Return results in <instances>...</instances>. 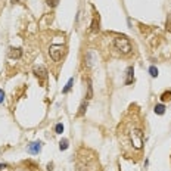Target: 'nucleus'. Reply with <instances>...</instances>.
Returning a JSON list of instances; mask_svg holds the SVG:
<instances>
[{
    "instance_id": "4",
    "label": "nucleus",
    "mask_w": 171,
    "mask_h": 171,
    "mask_svg": "<svg viewBox=\"0 0 171 171\" xmlns=\"http://www.w3.org/2000/svg\"><path fill=\"white\" fill-rule=\"evenodd\" d=\"M27 150H28V153H31V155H36V153H38V152L41 150V143H40V142H34V143L28 145Z\"/></svg>"
},
{
    "instance_id": "2",
    "label": "nucleus",
    "mask_w": 171,
    "mask_h": 171,
    "mask_svg": "<svg viewBox=\"0 0 171 171\" xmlns=\"http://www.w3.org/2000/svg\"><path fill=\"white\" fill-rule=\"evenodd\" d=\"M62 53H63V46L62 44H53L49 49V55L55 62H59L62 59Z\"/></svg>"
},
{
    "instance_id": "9",
    "label": "nucleus",
    "mask_w": 171,
    "mask_h": 171,
    "mask_svg": "<svg viewBox=\"0 0 171 171\" xmlns=\"http://www.w3.org/2000/svg\"><path fill=\"white\" fill-rule=\"evenodd\" d=\"M153 111H155V114H158V115H164V114H165V106H164L162 103H158V105H155Z\"/></svg>"
},
{
    "instance_id": "17",
    "label": "nucleus",
    "mask_w": 171,
    "mask_h": 171,
    "mask_svg": "<svg viewBox=\"0 0 171 171\" xmlns=\"http://www.w3.org/2000/svg\"><path fill=\"white\" fill-rule=\"evenodd\" d=\"M55 131L58 133V134H62L63 133V125L59 123V124H56V127H55Z\"/></svg>"
},
{
    "instance_id": "15",
    "label": "nucleus",
    "mask_w": 171,
    "mask_h": 171,
    "mask_svg": "<svg viewBox=\"0 0 171 171\" xmlns=\"http://www.w3.org/2000/svg\"><path fill=\"white\" fill-rule=\"evenodd\" d=\"M161 100H162V102H167V100L170 102V100H171V92H165V93L161 96Z\"/></svg>"
},
{
    "instance_id": "12",
    "label": "nucleus",
    "mask_w": 171,
    "mask_h": 171,
    "mask_svg": "<svg viewBox=\"0 0 171 171\" xmlns=\"http://www.w3.org/2000/svg\"><path fill=\"white\" fill-rule=\"evenodd\" d=\"M72 84H74V78H69L68 83H66V86H65L63 90H62V93H68V92L71 90V87H72Z\"/></svg>"
},
{
    "instance_id": "19",
    "label": "nucleus",
    "mask_w": 171,
    "mask_h": 171,
    "mask_svg": "<svg viewBox=\"0 0 171 171\" xmlns=\"http://www.w3.org/2000/svg\"><path fill=\"white\" fill-rule=\"evenodd\" d=\"M3 99H5V92H3L2 89H0V103L3 102Z\"/></svg>"
},
{
    "instance_id": "3",
    "label": "nucleus",
    "mask_w": 171,
    "mask_h": 171,
    "mask_svg": "<svg viewBox=\"0 0 171 171\" xmlns=\"http://www.w3.org/2000/svg\"><path fill=\"white\" fill-rule=\"evenodd\" d=\"M131 142H133V146L136 149H142V145H143V133L139 128H134L131 131Z\"/></svg>"
},
{
    "instance_id": "16",
    "label": "nucleus",
    "mask_w": 171,
    "mask_h": 171,
    "mask_svg": "<svg viewBox=\"0 0 171 171\" xmlns=\"http://www.w3.org/2000/svg\"><path fill=\"white\" fill-rule=\"evenodd\" d=\"M165 28H167V31H170L171 33V12L168 14V16H167V24H165Z\"/></svg>"
},
{
    "instance_id": "20",
    "label": "nucleus",
    "mask_w": 171,
    "mask_h": 171,
    "mask_svg": "<svg viewBox=\"0 0 171 171\" xmlns=\"http://www.w3.org/2000/svg\"><path fill=\"white\" fill-rule=\"evenodd\" d=\"M6 167V164H0V170H2V168H5Z\"/></svg>"
},
{
    "instance_id": "7",
    "label": "nucleus",
    "mask_w": 171,
    "mask_h": 171,
    "mask_svg": "<svg viewBox=\"0 0 171 171\" xmlns=\"http://www.w3.org/2000/svg\"><path fill=\"white\" fill-rule=\"evenodd\" d=\"M134 69H133V66H128L127 68V80H125V84H131L133 83V80H134Z\"/></svg>"
},
{
    "instance_id": "1",
    "label": "nucleus",
    "mask_w": 171,
    "mask_h": 171,
    "mask_svg": "<svg viewBox=\"0 0 171 171\" xmlns=\"http://www.w3.org/2000/svg\"><path fill=\"white\" fill-rule=\"evenodd\" d=\"M114 46H115V49L120 50L123 55H128V53L131 52V49H133L130 40H128L127 37H124V36H118V37H115V40H114Z\"/></svg>"
},
{
    "instance_id": "6",
    "label": "nucleus",
    "mask_w": 171,
    "mask_h": 171,
    "mask_svg": "<svg viewBox=\"0 0 171 171\" xmlns=\"http://www.w3.org/2000/svg\"><path fill=\"white\" fill-rule=\"evenodd\" d=\"M34 74H36L37 78H40V80H46V78H47V69H46L44 66H37V68L34 69Z\"/></svg>"
},
{
    "instance_id": "14",
    "label": "nucleus",
    "mask_w": 171,
    "mask_h": 171,
    "mask_svg": "<svg viewBox=\"0 0 171 171\" xmlns=\"http://www.w3.org/2000/svg\"><path fill=\"white\" fill-rule=\"evenodd\" d=\"M149 74H150V77H153V78H156V77H158V68L152 65V66L149 68Z\"/></svg>"
},
{
    "instance_id": "18",
    "label": "nucleus",
    "mask_w": 171,
    "mask_h": 171,
    "mask_svg": "<svg viewBox=\"0 0 171 171\" xmlns=\"http://www.w3.org/2000/svg\"><path fill=\"white\" fill-rule=\"evenodd\" d=\"M46 2H47V5H49L50 8H55V6H58L59 0H46Z\"/></svg>"
},
{
    "instance_id": "11",
    "label": "nucleus",
    "mask_w": 171,
    "mask_h": 171,
    "mask_svg": "<svg viewBox=\"0 0 171 171\" xmlns=\"http://www.w3.org/2000/svg\"><path fill=\"white\" fill-rule=\"evenodd\" d=\"M93 98V87H92V81H87V100H90Z\"/></svg>"
},
{
    "instance_id": "8",
    "label": "nucleus",
    "mask_w": 171,
    "mask_h": 171,
    "mask_svg": "<svg viewBox=\"0 0 171 171\" xmlns=\"http://www.w3.org/2000/svg\"><path fill=\"white\" fill-rule=\"evenodd\" d=\"M95 59H96L95 53L93 52H87V55H86V62H87V66H92L95 63Z\"/></svg>"
},
{
    "instance_id": "5",
    "label": "nucleus",
    "mask_w": 171,
    "mask_h": 171,
    "mask_svg": "<svg viewBox=\"0 0 171 171\" xmlns=\"http://www.w3.org/2000/svg\"><path fill=\"white\" fill-rule=\"evenodd\" d=\"M9 58H12V59H21L22 58V49H19V47H11L9 49Z\"/></svg>"
},
{
    "instance_id": "21",
    "label": "nucleus",
    "mask_w": 171,
    "mask_h": 171,
    "mask_svg": "<svg viewBox=\"0 0 171 171\" xmlns=\"http://www.w3.org/2000/svg\"><path fill=\"white\" fill-rule=\"evenodd\" d=\"M19 2V0H12V3H18Z\"/></svg>"
},
{
    "instance_id": "10",
    "label": "nucleus",
    "mask_w": 171,
    "mask_h": 171,
    "mask_svg": "<svg viewBox=\"0 0 171 171\" xmlns=\"http://www.w3.org/2000/svg\"><path fill=\"white\" fill-rule=\"evenodd\" d=\"M87 102H89V100L86 99V100L81 103V106H80V111H78V114H77L78 117H83V115L86 114V109H87Z\"/></svg>"
},
{
    "instance_id": "13",
    "label": "nucleus",
    "mask_w": 171,
    "mask_h": 171,
    "mask_svg": "<svg viewBox=\"0 0 171 171\" xmlns=\"http://www.w3.org/2000/svg\"><path fill=\"white\" fill-rule=\"evenodd\" d=\"M59 149L61 150H66L68 149V139H62L59 142Z\"/></svg>"
}]
</instances>
